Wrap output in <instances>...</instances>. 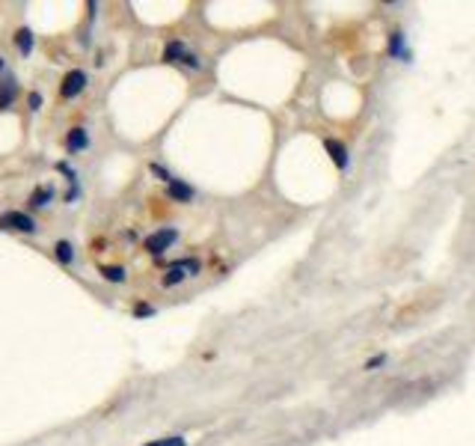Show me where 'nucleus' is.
I'll return each mask as SVG.
<instances>
[{"label": "nucleus", "mask_w": 475, "mask_h": 446, "mask_svg": "<svg viewBox=\"0 0 475 446\" xmlns=\"http://www.w3.org/2000/svg\"><path fill=\"white\" fill-rule=\"evenodd\" d=\"M389 54L401 57V60H410V51H404V33L401 30H395L393 36H389Z\"/></svg>", "instance_id": "1a4fd4ad"}, {"label": "nucleus", "mask_w": 475, "mask_h": 446, "mask_svg": "<svg viewBox=\"0 0 475 446\" xmlns=\"http://www.w3.org/2000/svg\"><path fill=\"white\" fill-rule=\"evenodd\" d=\"M383 363H386V354H375V357H371V360H365V369L371 372V369H378V366H383Z\"/></svg>", "instance_id": "dca6fc26"}, {"label": "nucleus", "mask_w": 475, "mask_h": 446, "mask_svg": "<svg viewBox=\"0 0 475 446\" xmlns=\"http://www.w3.org/2000/svg\"><path fill=\"white\" fill-rule=\"evenodd\" d=\"M0 69H4V57H0Z\"/></svg>", "instance_id": "aec40b11"}, {"label": "nucleus", "mask_w": 475, "mask_h": 446, "mask_svg": "<svg viewBox=\"0 0 475 446\" xmlns=\"http://www.w3.org/2000/svg\"><path fill=\"white\" fill-rule=\"evenodd\" d=\"M87 146H90V137L83 128H75L72 134L65 137V149H69V152H80V149H87Z\"/></svg>", "instance_id": "6e6552de"}, {"label": "nucleus", "mask_w": 475, "mask_h": 446, "mask_svg": "<svg viewBox=\"0 0 475 446\" xmlns=\"http://www.w3.org/2000/svg\"><path fill=\"white\" fill-rule=\"evenodd\" d=\"M12 98H15V80H6L4 90H0V110L9 107V105H12Z\"/></svg>", "instance_id": "ddd939ff"}, {"label": "nucleus", "mask_w": 475, "mask_h": 446, "mask_svg": "<svg viewBox=\"0 0 475 446\" xmlns=\"http://www.w3.org/2000/svg\"><path fill=\"white\" fill-rule=\"evenodd\" d=\"M166 193H169V200L173 203H191L193 200V188L191 185H184L181 179H173L166 185Z\"/></svg>", "instance_id": "423d86ee"}, {"label": "nucleus", "mask_w": 475, "mask_h": 446, "mask_svg": "<svg viewBox=\"0 0 475 446\" xmlns=\"http://www.w3.org/2000/svg\"><path fill=\"white\" fill-rule=\"evenodd\" d=\"M199 259H176L173 265L166 268V274H164V286H178V283H184L188 277H196L199 274Z\"/></svg>", "instance_id": "f257e3e1"}, {"label": "nucleus", "mask_w": 475, "mask_h": 446, "mask_svg": "<svg viewBox=\"0 0 475 446\" xmlns=\"http://www.w3.org/2000/svg\"><path fill=\"white\" fill-rule=\"evenodd\" d=\"M50 200H54V188H36L30 193V206H36V208H42V206H48Z\"/></svg>", "instance_id": "9d476101"}, {"label": "nucleus", "mask_w": 475, "mask_h": 446, "mask_svg": "<svg viewBox=\"0 0 475 446\" xmlns=\"http://www.w3.org/2000/svg\"><path fill=\"white\" fill-rule=\"evenodd\" d=\"M15 45H18V51L24 54V57H30L33 54V33L24 27V30H18L15 33Z\"/></svg>", "instance_id": "9b49d317"}, {"label": "nucleus", "mask_w": 475, "mask_h": 446, "mask_svg": "<svg viewBox=\"0 0 475 446\" xmlns=\"http://www.w3.org/2000/svg\"><path fill=\"white\" fill-rule=\"evenodd\" d=\"M146 446H188V440L184 437H161V440H151Z\"/></svg>", "instance_id": "2eb2a0df"}, {"label": "nucleus", "mask_w": 475, "mask_h": 446, "mask_svg": "<svg viewBox=\"0 0 475 446\" xmlns=\"http://www.w3.org/2000/svg\"><path fill=\"white\" fill-rule=\"evenodd\" d=\"M101 274H105V280H110V283H122L125 280V268H101Z\"/></svg>", "instance_id": "4468645a"}, {"label": "nucleus", "mask_w": 475, "mask_h": 446, "mask_svg": "<svg viewBox=\"0 0 475 446\" xmlns=\"http://www.w3.org/2000/svg\"><path fill=\"white\" fill-rule=\"evenodd\" d=\"M176 238H178V229H173V226L158 229V233H151V235L146 238V250H149L151 256H161L164 250H169V247L176 244Z\"/></svg>", "instance_id": "7ed1b4c3"}, {"label": "nucleus", "mask_w": 475, "mask_h": 446, "mask_svg": "<svg viewBox=\"0 0 475 446\" xmlns=\"http://www.w3.org/2000/svg\"><path fill=\"white\" fill-rule=\"evenodd\" d=\"M151 312H155V309H151L149 304H137V307H134V316H151Z\"/></svg>", "instance_id": "a211bd4d"}, {"label": "nucleus", "mask_w": 475, "mask_h": 446, "mask_svg": "<svg viewBox=\"0 0 475 446\" xmlns=\"http://www.w3.org/2000/svg\"><path fill=\"white\" fill-rule=\"evenodd\" d=\"M0 226H4V229H18V233H36V223H33V218L24 214V211L0 214Z\"/></svg>", "instance_id": "20e7f679"}, {"label": "nucleus", "mask_w": 475, "mask_h": 446, "mask_svg": "<svg viewBox=\"0 0 475 446\" xmlns=\"http://www.w3.org/2000/svg\"><path fill=\"white\" fill-rule=\"evenodd\" d=\"M54 253H57V259L63 262V265H72L75 250H72V244H69V241H57V244H54Z\"/></svg>", "instance_id": "f8f14e48"}, {"label": "nucleus", "mask_w": 475, "mask_h": 446, "mask_svg": "<svg viewBox=\"0 0 475 446\" xmlns=\"http://www.w3.org/2000/svg\"><path fill=\"white\" fill-rule=\"evenodd\" d=\"M164 60L166 63H181V65H188V69H202V60L184 42H178V39H173V42L164 48Z\"/></svg>", "instance_id": "f03ea898"}, {"label": "nucleus", "mask_w": 475, "mask_h": 446, "mask_svg": "<svg viewBox=\"0 0 475 446\" xmlns=\"http://www.w3.org/2000/svg\"><path fill=\"white\" fill-rule=\"evenodd\" d=\"M324 149L330 152V158H333V164L338 170H348V149L338 143V140H324Z\"/></svg>", "instance_id": "0eeeda50"}, {"label": "nucleus", "mask_w": 475, "mask_h": 446, "mask_svg": "<svg viewBox=\"0 0 475 446\" xmlns=\"http://www.w3.org/2000/svg\"><path fill=\"white\" fill-rule=\"evenodd\" d=\"M30 107H33V110L42 107V95H39V92H30Z\"/></svg>", "instance_id": "6ab92c4d"}, {"label": "nucleus", "mask_w": 475, "mask_h": 446, "mask_svg": "<svg viewBox=\"0 0 475 446\" xmlns=\"http://www.w3.org/2000/svg\"><path fill=\"white\" fill-rule=\"evenodd\" d=\"M151 173H155V176H161V179L166 181V185H169V181H173V176H169V173L161 167V164H151Z\"/></svg>", "instance_id": "f3484780"}, {"label": "nucleus", "mask_w": 475, "mask_h": 446, "mask_svg": "<svg viewBox=\"0 0 475 446\" xmlns=\"http://www.w3.org/2000/svg\"><path fill=\"white\" fill-rule=\"evenodd\" d=\"M83 87H87V72H80V69H72L69 75L63 78V98H75L83 92Z\"/></svg>", "instance_id": "39448f33"}]
</instances>
